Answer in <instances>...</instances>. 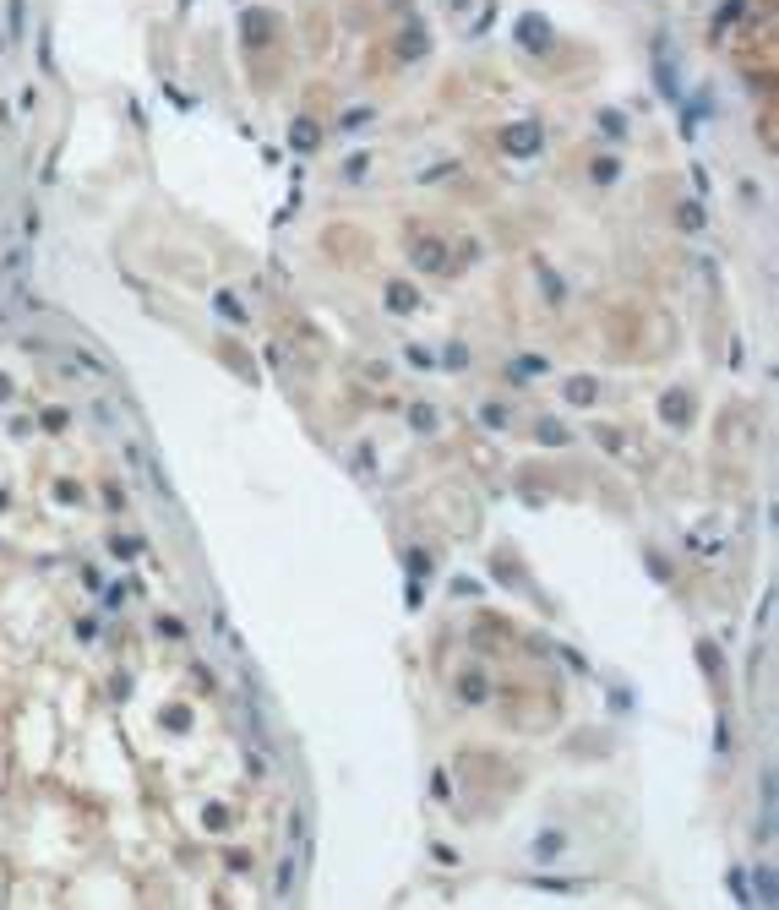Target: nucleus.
Wrapping results in <instances>:
<instances>
[{
    "instance_id": "nucleus-3",
    "label": "nucleus",
    "mask_w": 779,
    "mask_h": 910,
    "mask_svg": "<svg viewBox=\"0 0 779 910\" xmlns=\"http://www.w3.org/2000/svg\"><path fill=\"white\" fill-rule=\"evenodd\" d=\"M387 305H392V311H409V305H414V289H409V295H404V283H392Z\"/></svg>"
},
{
    "instance_id": "nucleus-4",
    "label": "nucleus",
    "mask_w": 779,
    "mask_h": 910,
    "mask_svg": "<svg viewBox=\"0 0 779 910\" xmlns=\"http://www.w3.org/2000/svg\"><path fill=\"white\" fill-rule=\"evenodd\" d=\"M534 850H545L540 862H550V850H561V834H545V840H534Z\"/></svg>"
},
{
    "instance_id": "nucleus-1",
    "label": "nucleus",
    "mask_w": 779,
    "mask_h": 910,
    "mask_svg": "<svg viewBox=\"0 0 779 910\" xmlns=\"http://www.w3.org/2000/svg\"><path fill=\"white\" fill-rule=\"evenodd\" d=\"M540 142V126H518V131H507V147L513 153H523V147H534Z\"/></svg>"
},
{
    "instance_id": "nucleus-2",
    "label": "nucleus",
    "mask_w": 779,
    "mask_h": 910,
    "mask_svg": "<svg viewBox=\"0 0 779 910\" xmlns=\"http://www.w3.org/2000/svg\"><path fill=\"white\" fill-rule=\"evenodd\" d=\"M752 878H758V905H774V872H768V867H758V872H752Z\"/></svg>"
}]
</instances>
